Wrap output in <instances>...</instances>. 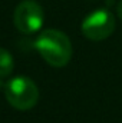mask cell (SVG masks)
<instances>
[{"instance_id":"6da1fadb","label":"cell","mask_w":122,"mask_h":123,"mask_svg":"<svg viewBox=\"0 0 122 123\" xmlns=\"http://www.w3.org/2000/svg\"><path fill=\"white\" fill-rule=\"evenodd\" d=\"M36 50L53 67L66 66L72 57V43L69 37L61 30H43L34 42Z\"/></svg>"},{"instance_id":"7a4b0ae2","label":"cell","mask_w":122,"mask_h":123,"mask_svg":"<svg viewBox=\"0 0 122 123\" xmlns=\"http://www.w3.org/2000/svg\"><path fill=\"white\" fill-rule=\"evenodd\" d=\"M4 96L10 106L17 110H29L39 100V89L26 76H16L4 86Z\"/></svg>"},{"instance_id":"3957f363","label":"cell","mask_w":122,"mask_h":123,"mask_svg":"<svg viewBox=\"0 0 122 123\" xmlns=\"http://www.w3.org/2000/svg\"><path fill=\"white\" fill-rule=\"evenodd\" d=\"M81 29L83 36L89 40H105L115 30V17L106 9H98L83 19Z\"/></svg>"},{"instance_id":"277c9868","label":"cell","mask_w":122,"mask_h":123,"mask_svg":"<svg viewBox=\"0 0 122 123\" xmlns=\"http://www.w3.org/2000/svg\"><path fill=\"white\" fill-rule=\"evenodd\" d=\"M13 23L20 33L32 34L43 26V9L34 0L20 1L13 13Z\"/></svg>"},{"instance_id":"5b68a950","label":"cell","mask_w":122,"mask_h":123,"mask_svg":"<svg viewBox=\"0 0 122 123\" xmlns=\"http://www.w3.org/2000/svg\"><path fill=\"white\" fill-rule=\"evenodd\" d=\"M14 67V60L10 52L0 47V77H7Z\"/></svg>"},{"instance_id":"8992f818","label":"cell","mask_w":122,"mask_h":123,"mask_svg":"<svg viewBox=\"0 0 122 123\" xmlns=\"http://www.w3.org/2000/svg\"><path fill=\"white\" fill-rule=\"evenodd\" d=\"M116 13H118V16H119V19L122 20V0L118 3V6H116Z\"/></svg>"}]
</instances>
